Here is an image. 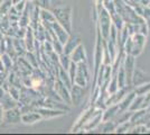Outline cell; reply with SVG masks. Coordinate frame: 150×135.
Segmentation results:
<instances>
[{"label":"cell","mask_w":150,"mask_h":135,"mask_svg":"<svg viewBox=\"0 0 150 135\" xmlns=\"http://www.w3.org/2000/svg\"><path fill=\"white\" fill-rule=\"evenodd\" d=\"M21 122V113L19 107H15V108H10V109L5 110L4 113V123L6 124H18Z\"/></svg>","instance_id":"6da1fadb"},{"label":"cell","mask_w":150,"mask_h":135,"mask_svg":"<svg viewBox=\"0 0 150 135\" xmlns=\"http://www.w3.org/2000/svg\"><path fill=\"white\" fill-rule=\"evenodd\" d=\"M35 34H34V29L31 28L30 26L27 27L26 29L25 37H24V42H25L26 49L27 51H34V46H35Z\"/></svg>","instance_id":"7a4b0ae2"},{"label":"cell","mask_w":150,"mask_h":135,"mask_svg":"<svg viewBox=\"0 0 150 135\" xmlns=\"http://www.w3.org/2000/svg\"><path fill=\"white\" fill-rule=\"evenodd\" d=\"M42 118V116L36 110H29L27 113L21 114V122L24 124H34V123L38 122Z\"/></svg>","instance_id":"3957f363"},{"label":"cell","mask_w":150,"mask_h":135,"mask_svg":"<svg viewBox=\"0 0 150 135\" xmlns=\"http://www.w3.org/2000/svg\"><path fill=\"white\" fill-rule=\"evenodd\" d=\"M13 50H15V52H16L17 56H24V55L26 54V52H27L25 42H24V39L13 37Z\"/></svg>","instance_id":"277c9868"},{"label":"cell","mask_w":150,"mask_h":135,"mask_svg":"<svg viewBox=\"0 0 150 135\" xmlns=\"http://www.w3.org/2000/svg\"><path fill=\"white\" fill-rule=\"evenodd\" d=\"M1 104V106H2V108L5 110L7 109H10V108H15V107H17L18 106V101L17 100H15L13 97L10 96L8 92L5 94V96L2 98V100L0 101Z\"/></svg>","instance_id":"5b68a950"},{"label":"cell","mask_w":150,"mask_h":135,"mask_svg":"<svg viewBox=\"0 0 150 135\" xmlns=\"http://www.w3.org/2000/svg\"><path fill=\"white\" fill-rule=\"evenodd\" d=\"M0 59H1V61H2V63H4V66H5V70L7 72H9V71H11L13 69V61L11 56L9 55V54H7V53H4V54H1L0 55Z\"/></svg>","instance_id":"8992f818"},{"label":"cell","mask_w":150,"mask_h":135,"mask_svg":"<svg viewBox=\"0 0 150 135\" xmlns=\"http://www.w3.org/2000/svg\"><path fill=\"white\" fill-rule=\"evenodd\" d=\"M24 56H25L26 60H27V61L33 65V68H38V63H39V61H38L36 54H34V52L27 51Z\"/></svg>","instance_id":"52a82bcc"},{"label":"cell","mask_w":150,"mask_h":135,"mask_svg":"<svg viewBox=\"0 0 150 135\" xmlns=\"http://www.w3.org/2000/svg\"><path fill=\"white\" fill-rule=\"evenodd\" d=\"M11 7H13L11 0H4V1L0 4V14H2V15L8 14V11L10 10Z\"/></svg>","instance_id":"ba28073f"},{"label":"cell","mask_w":150,"mask_h":135,"mask_svg":"<svg viewBox=\"0 0 150 135\" xmlns=\"http://www.w3.org/2000/svg\"><path fill=\"white\" fill-rule=\"evenodd\" d=\"M7 92L13 97L15 100L18 101L19 96H20V88L16 87V86H9V88H8V91H7Z\"/></svg>","instance_id":"9c48e42d"},{"label":"cell","mask_w":150,"mask_h":135,"mask_svg":"<svg viewBox=\"0 0 150 135\" xmlns=\"http://www.w3.org/2000/svg\"><path fill=\"white\" fill-rule=\"evenodd\" d=\"M33 4L35 6L39 7L40 9H46L50 5V0H34Z\"/></svg>","instance_id":"30bf717a"},{"label":"cell","mask_w":150,"mask_h":135,"mask_svg":"<svg viewBox=\"0 0 150 135\" xmlns=\"http://www.w3.org/2000/svg\"><path fill=\"white\" fill-rule=\"evenodd\" d=\"M26 4H27V0H23V1H20V2H18V4L13 5V8L17 10V13H18L19 15H21V13H23L24 9H25Z\"/></svg>","instance_id":"8fae6325"},{"label":"cell","mask_w":150,"mask_h":135,"mask_svg":"<svg viewBox=\"0 0 150 135\" xmlns=\"http://www.w3.org/2000/svg\"><path fill=\"white\" fill-rule=\"evenodd\" d=\"M6 53V39H4L0 41V55Z\"/></svg>","instance_id":"7c38bea8"},{"label":"cell","mask_w":150,"mask_h":135,"mask_svg":"<svg viewBox=\"0 0 150 135\" xmlns=\"http://www.w3.org/2000/svg\"><path fill=\"white\" fill-rule=\"evenodd\" d=\"M7 77H8V72L7 71H0V86L6 81Z\"/></svg>","instance_id":"4fadbf2b"},{"label":"cell","mask_w":150,"mask_h":135,"mask_svg":"<svg viewBox=\"0 0 150 135\" xmlns=\"http://www.w3.org/2000/svg\"><path fill=\"white\" fill-rule=\"evenodd\" d=\"M4 113H5V109L2 108V106L0 104V126L2 125V122H4Z\"/></svg>","instance_id":"5bb4252c"},{"label":"cell","mask_w":150,"mask_h":135,"mask_svg":"<svg viewBox=\"0 0 150 135\" xmlns=\"http://www.w3.org/2000/svg\"><path fill=\"white\" fill-rule=\"evenodd\" d=\"M7 91L2 87H0V101L2 100V98H4V96H5V94H6Z\"/></svg>","instance_id":"9a60e30c"},{"label":"cell","mask_w":150,"mask_h":135,"mask_svg":"<svg viewBox=\"0 0 150 135\" xmlns=\"http://www.w3.org/2000/svg\"><path fill=\"white\" fill-rule=\"evenodd\" d=\"M0 71H6L5 70V66H4V63H2V61H1V59H0Z\"/></svg>","instance_id":"2e32d148"},{"label":"cell","mask_w":150,"mask_h":135,"mask_svg":"<svg viewBox=\"0 0 150 135\" xmlns=\"http://www.w3.org/2000/svg\"><path fill=\"white\" fill-rule=\"evenodd\" d=\"M20 1H23V0H11V2H13V5H16V4H18Z\"/></svg>","instance_id":"e0dca14e"},{"label":"cell","mask_w":150,"mask_h":135,"mask_svg":"<svg viewBox=\"0 0 150 135\" xmlns=\"http://www.w3.org/2000/svg\"><path fill=\"white\" fill-rule=\"evenodd\" d=\"M4 37H5V34H4V33L1 32V29H0V41H1V39H4Z\"/></svg>","instance_id":"ac0fdd59"},{"label":"cell","mask_w":150,"mask_h":135,"mask_svg":"<svg viewBox=\"0 0 150 135\" xmlns=\"http://www.w3.org/2000/svg\"><path fill=\"white\" fill-rule=\"evenodd\" d=\"M27 1H31V2H33V1H34V0H27Z\"/></svg>","instance_id":"d6986e66"}]
</instances>
